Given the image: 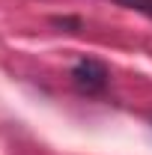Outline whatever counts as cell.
<instances>
[{"label":"cell","mask_w":152,"mask_h":155,"mask_svg":"<svg viewBox=\"0 0 152 155\" xmlns=\"http://www.w3.org/2000/svg\"><path fill=\"white\" fill-rule=\"evenodd\" d=\"M107 78H111L107 75V66L101 60H95V57H84L72 66V81H75L78 90L87 93V96L104 93L107 90Z\"/></svg>","instance_id":"obj_1"},{"label":"cell","mask_w":152,"mask_h":155,"mask_svg":"<svg viewBox=\"0 0 152 155\" xmlns=\"http://www.w3.org/2000/svg\"><path fill=\"white\" fill-rule=\"evenodd\" d=\"M116 3L125 6V9L140 12V15H146V18H152V0H116Z\"/></svg>","instance_id":"obj_2"},{"label":"cell","mask_w":152,"mask_h":155,"mask_svg":"<svg viewBox=\"0 0 152 155\" xmlns=\"http://www.w3.org/2000/svg\"><path fill=\"white\" fill-rule=\"evenodd\" d=\"M51 24H54V27H60V30H69V33L81 30V18H72V15H54V18H51Z\"/></svg>","instance_id":"obj_3"}]
</instances>
